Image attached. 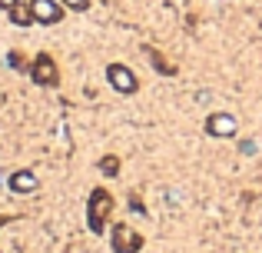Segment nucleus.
<instances>
[{
    "label": "nucleus",
    "instance_id": "1",
    "mask_svg": "<svg viewBox=\"0 0 262 253\" xmlns=\"http://www.w3.org/2000/svg\"><path fill=\"white\" fill-rule=\"evenodd\" d=\"M110 213H113V193H110L106 187L90 190V197H86V227L93 230L96 237L106 233V217Z\"/></svg>",
    "mask_w": 262,
    "mask_h": 253
},
{
    "label": "nucleus",
    "instance_id": "2",
    "mask_svg": "<svg viewBox=\"0 0 262 253\" xmlns=\"http://www.w3.org/2000/svg\"><path fill=\"white\" fill-rule=\"evenodd\" d=\"M143 233H136L129 223H113L110 227V247L116 253H140L143 250Z\"/></svg>",
    "mask_w": 262,
    "mask_h": 253
},
{
    "label": "nucleus",
    "instance_id": "3",
    "mask_svg": "<svg viewBox=\"0 0 262 253\" xmlns=\"http://www.w3.org/2000/svg\"><path fill=\"white\" fill-rule=\"evenodd\" d=\"M30 80H33L37 87H57V84H60V70H57V64H53L50 53H37V57H33V64H30Z\"/></svg>",
    "mask_w": 262,
    "mask_h": 253
},
{
    "label": "nucleus",
    "instance_id": "4",
    "mask_svg": "<svg viewBox=\"0 0 262 253\" xmlns=\"http://www.w3.org/2000/svg\"><path fill=\"white\" fill-rule=\"evenodd\" d=\"M106 80H110V87H113L116 93H123V97L136 93V87H140L136 73L129 70L126 64H106Z\"/></svg>",
    "mask_w": 262,
    "mask_h": 253
},
{
    "label": "nucleus",
    "instance_id": "5",
    "mask_svg": "<svg viewBox=\"0 0 262 253\" xmlns=\"http://www.w3.org/2000/svg\"><path fill=\"white\" fill-rule=\"evenodd\" d=\"M30 10H33V17H37V24L53 27V24H60V20H63L67 7L60 4V0H30Z\"/></svg>",
    "mask_w": 262,
    "mask_h": 253
},
{
    "label": "nucleus",
    "instance_id": "6",
    "mask_svg": "<svg viewBox=\"0 0 262 253\" xmlns=\"http://www.w3.org/2000/svg\"><path fill=\"white\" fill-rule=\"evenodd\" d=\"M206 133L209 137H236L239 120L232 113H212V117H206Z\"/></svg>",
    "mask_w": 262,
    "mask_h": 253
},
{
    "label": "nucleus",
    "instance_id": "7",
    "mask_svg": "<svg viewBox=\"0 0 262 253\" xmlns=\"http://www.w3.org/2000/svg\"><path fill=\"white\" fill-rule=\"evenodd\" d=\"M40 187V177L33 170H13L10 173V190L13 193H33Z\"/></svg>",
    "mask_w": 262,
    "mask_h": 253
},
{
    "label": "nucleus",
    "instance_id": "8",
    "mask_svg": "<svg viewBox=\"0 0 262 253\" xmlns=\"http://www.w3.org/2000/svg\"><path fill=\"white\" fill-rule=\"evenodd\" d=\"M143 50H146V57L153 60V67H156V70H160V73H166V77H176V67L169 64V60L163 57V53L156 50V47H143Z\"/></svg>",
    "mask_w": 262,
    "mask_h": 253
},
{
    "label": "nucleus",
    "instance_id": "9",
    "mask_svg": "<svg viewBox=\"0 0 262 253\" xmlns=\"http://www.w3.org/2000/svg\"><path fill=\"white\" fill-rule=\"evenodd\" d=\"M10 24H17V27H30V24H37V17H33V10H30V4H17V7H10Z\"/></svg>",
    "mask_w": 262,
    "mask_h": 253
},
{
    "label": "nucleus",
    "instance_id": "10",
    "mask_svg": "<svg viewBox=\"0 0 262 253\" xmlns=\"http://www.w3.org/2000/svg\"><path fill=\"white\" fill-rule=\"evenodd\" d=\"M100 173L103 177H120V157H116V153H106L100 160Z\"/></svg>",
    "mask_w": 262,
    "mask_h": 253
},
{
    "label": "nucleus",
    "instance_id": "11",
    "mask_svg": "<svg viewBox=\"0 0 262 253\" xmlns=\"http://www.w3.org/2000/svg\"><path fill=\"white\" fill-rule=\"evenodd\" d=\"M7 60H10V67H13V70H20V73L30 70V64H24V53H20V50H10V53H7Z\"/></svg>",
    "mask_w": 262,
    "mask_h": 253
},
{
    "label": "nucleus",
    "instance_id": "12",
    "mask_svg": "<svg viewBox=\"0 0 262 253\" xmlns=\"http://www.w3.org/2000/svg\"><path fill=\"white\" fill-rule=\"evenodd\" d=\"M60 4H63L67 10H80V13L90 10V0H60Z\"/></svg>",
    "mask_w": 262,
    "mask_h": 253
},
{
    "label": "nucleus",
    "instance_id": "13",
    "mask_svg": "<svg viewBox=\"0 0 262 253\" xmlns=\"http://www.w3.org/2000/svg\"><path fill=\"white\" fill-rule=\"evenodd\" d=\"M129 210H136V213H143L146 207H143V200H136V197H129Z\"/></svg>",
    "mask_w": 262,
    "mask_h": 253
},
{
    "label": "nucleus",
    "instance_id": "14",
    "mask_svg": "<svg viewBox=\"0 0 262 253\" xmlns=\"http://www.w3.org/2000/svg\"><path fill=\"white\" fill-rule=\"evenodd\" d=\"M20 0H0V10H10V7H17Z\"/></svg>",
    "mask_w": 262,
    "mask_h": 253
},
{
    "label": "nucleus",
    "instance_id": "15",
    "mask_svg": "<svg viewBox=\"0 0 262 253\" xmlns=\"http://www.w3.org/2000/svg\"><path fill=\"white\" fill-rule=\"evenodd\" d=\"M4 223H7V217H0V227H4Z\"/></svg>",
    "mask_w": 262,
    "mask_h": 253
}]
</instances>
